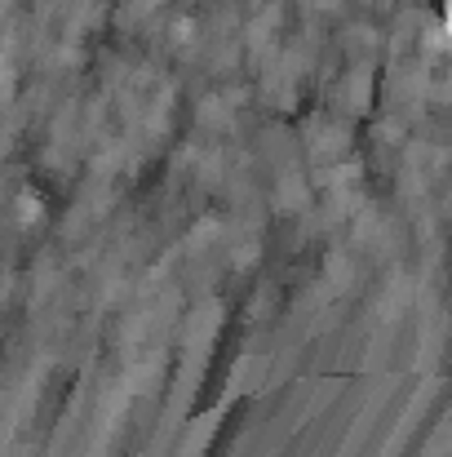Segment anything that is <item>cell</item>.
Returning <instances> with one entry per match:
<instances>
[{"instance_id":"1","label":"cell","mask_w":452,"mask_h":457,"mask_svg":"<svg viewBox=\"0 0 452 457\" xmlns=\"http://www.w3.org/2000/svg\"><path fill=\"white\" fill-rule=\"evenodd\" d=\"M448 27H452V9H448Z\"/></svg>"}]
</instances>
